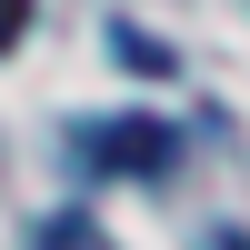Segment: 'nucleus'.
Segmentation results:
<instances>
[{"label": "nucleus", "instance_id": "1", "mask_svg": "<svg viewBox=\"0 0 250 250\" xmlns=\"http://www.w3.org/2000/svg\"><path fill=\"white\" fill-rule=\"evenodd\" d=\"M70 160H80V170H100V180H150V170H170V160H180V130H170V120H150V110H130V120H80Z\"/></svg>", "mask_w": 250, "mask_h": 250}, {"label": "nucleus", "instance_id": "2", "mask_svg": "<svg viewBox=\"0 0 250 250\" xmlns=\"http://www.w3.org/2000/svg\"><path fill=\"white\" fill-rule=\"evenodd\" d=\"M110 40H120V60H130V70H170V50H160V40H150V30H130V20H120V30H110Z\"/></svg>", "mask_w": 250, "mask_h": 250}, {"label": "nucleus", "instance_id": "3", "mask_svg": "<svg viewBox=\"0 0 250 250\" xmlns=\"http://www.w3.org/2000/svg\"><path fill=\"white\" fill-rule=\"evenodd\" d=\"M20 30H30V0H0V60L20 50Z\"/></svg>", "mask_w": 250, "mask_h": 250}, {"label": "nucleus", "instance_id": "4", "mask_svg": "<svg viewBox=\"0 0 250 250\" xmlns=\"http://www.w3.org/2000/svg\"><path fill=\"white\" fill-rule=\"evenodd\" d=\"M220 250H250V240H240V230H220Z\"/></svg>", "mask_w": 250, "mask_h": 250}]
</instances>
